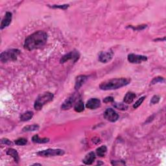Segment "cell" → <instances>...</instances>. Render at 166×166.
<instances>
[{"label": "cell", "instance_id": "obj_1", "mask_svg": "<svg viewBox=\"0 0 166 166\" xmlns=\"http://www.w3.org/2000/svg\"><path fill=\"white\" fill-rule=\"evenodd\" d=\"M47 40V33L42 31H38L25 38L24 47L28 51L37 49L43 47L46 44Z\"/></svg>", "mask_w": 166, "mask_h": 166}, {"label": "cell", "instance_id": "obj_2", "mask_svg": "<svg viewBox=\"0 0 166 166\" xmlns=\"http://www.w3.org/2000/svg\"><path fill=\"white\" fill-rule=\"evenodd\" d=\"M131 79L127 78H117L105 80L99 85V88L102 90H112L119 89L128 85Z\"/></svg>", "mask_w": 166, "mask_h": 166}, {"label": "cell", "instance_id": "obj_3", "mask_svg": "<svg viewBox=\"0 0 166 166\" xmlns=\"http://www.w3.org/2000/svg\"><path fill=\"white\" fill-rule=\"evenodd\" d=\"M53 97L54 95L51 92H45L40 94L34 102V107L35 110H42L44 105H46L48 103L51 102L53 99Z\"/></svg>", "mask_w": 166, "mask_h": 166}, {"label": "cell", "instance_id": "obj_4", "mask_svg": "<svg viewBox=\"0 0 166 166\" xmlns=\"http://www.w3.org/2000/svg\"><path fill=\"white\" fill-rule=\"evenodd\" d=\"M20 51L17 49H8L2 53L0 56V60L2 62H7L9 61H14L17 59V57L20 55Z\"/></svg>", "mask_w": 166, "mask_h": 166}, {"label": "cell", "instance_id": "obj_5", "mask_svg": "<svg viewBox=\"0 0 166 166\" xmlns=\"http://www.w3.org/2000/svg\"><path fill=\"white\" fill-rule=\"evenodd\" d=\"M37 155L42 157H51L62 156L64 155V151L59 149H48L37 152Z\"/></svg>", "mask_w": 166, "mask_h": 166}, {"label": "cell", "instance_id": "obj_6", "mask_svg": "<svg viewBox=\"0 0 166 166\" xmlns=\"http://www.w3.org/2000/svg\"><path fill=\"white\" fill-rule=\"evenodd\" d=\"M80 55L78 51H71L68 53L66 54L65 55H64L60 59V63L61 64H64L66 62L70 60H73L75 62L77 61L79 59Z\"/></svg>", "mask_w": 166, "mask_h": 166}, {"label": "cell", "instance_id": "obj_7", "mask_svg": "<svg viewBox=\"0 0 166 166\" xmlns=\"http://www.w3.org/2000/svg\"><path fill=\"white\" fill-rule=\"evenodd\" d=\"M147 60V57L143 55H135V54H129L128 55V61L132 64H140L143 62Z\"/></svg>", "mask_w": 166, "mask_h": 166}, {"label": "cell", "instance_id": "obj_8", "mask_svg": "<svg viewBox=\"0 0 166 166\" xmlns=\"http://www.w3.org/2000/svg\"><path fill=\"white\" fill-rule=\"evenodd\" d=\"M105 118L110 122H116L119 118V115L112 109H107L104 113Z\"/></svg>", "mask_w": 166, "mask_h": 166}, {"label": "cell", "instance_id": "obj_9", "mask_svg": "<svg viewBox=\"0 0 166 166\" xmlns=\"http://www.w3.org/2000/svg\"><path fill=\"white\" fill-rule=\"evenodd\" d=\"M114 53L111 49L106 51H103L99 55V60L102 63H107L112 59Z\"/></svg>", "mask_w": 166, "mask_h": 166}, {"label": "cell", "instance_id": "obj_10", "mask_svg": "<svg viewBox=\"0 0 166 166\" xmlns=\"http://www.w3.org/2000/svg\"><path fill=\"white\" fill-rule=\"evenodd\" d=\"M76 99H77V96H76V95L71 96L62 103L61 106V109L63 110H69L75 104Z\"/></svg>", "mask_w": 166, "mask_h": 166}, {"label": "cell", "instance_id": "obj_11", "mask_svg": "<svg viewBox=\"0 0 166 166\" xmlns=\"http://www.w3.org/2000/svg\"><path fill=\"white\" fill-rule=\"evenodd\" d=\"M101 106V101L99 99L96 98H92L90 99H89L86 104V107L88 109L90 110H94L96 109L97 108H99Z\"/></svg>", "mask_w": 166, "mask_h": 166}, {"label": "cell", "instance_id": "obj_12", "mask_svg": "<svg viewBox=\"0 0 166 166\" xmlns=\"http://www.w3.org/2000/svg\"><path fill=\"white\" fill-rule=\"evenodd\" d=\"M12 13L10 12H6V14L5 15V17L3 18V19L2 21V24H1V27L0 28L1 29H3L4 28H7L8 25H10L12 21Z\"/></svg>", "mask_w": 166, "mask_h": 166}, {"label": "cell", "instance_id": "obj_13", "mask_svg": "<svg viewBox=\"0 0 166 166\" xmlns=\"http://www.w3.org/2000/svg\"><path fill=\"white\" fill-rule=\"evenodd\" d=\"M88 77L86 75H79L75 79V88L76 90H79L83 86V84L86 81Z\"/></svg>", "mask_w": 166, "mask_h": 166}, {"label": "cell", "instance_id": "obj_14", "mask_svg": "<svg viewBox=\"0 0 166 166\" xmlns=\"http://www.w3.org/2000/svg\"><path fill=\"white\" fill-rule=\"evenodd\" d=\"M96 158V156L95 153H94L93 152H90L84 157V158L83 160V161L84 164L86 165H91L93 164V161H95Z\"/></svg>", "mask_w": 166, "mask_h": 166}, {"label": "cell", "instance_id": "obj_15", "mask_svg": "<svg viewBox=\"0 0 166 166\" xmlns=\"http://www.w3.org/2000/svg\"><path fill=\"white\" fill-rule=\"evenodd\" d=\"M136 94L133 93V92H129L126 93V95L124 97V99H123V101L124 103H125V104H131V103H132L134 99L136 98Z\"/></svg>", "mask_w": 166, "mask_h": 166}, {"label": "cell", "instance_id": "obj_16", "mask_svg": "<svg viewBox=\"0 0 166 166\" xmlns=\"http://www.w3.org/2000/svg\"><path fill=\"white\" fill-rule=\"evenodd\" d=\"M7 155L11 156L13 159L15 160V162H16L17 164L20 161V157H19V155L18 153V152L16 151V150L14 149H8L7 151Z\"/></svg>", "mask_w": 166, "mask_h": 166}, {"label": "cell", "instance_id": "obj_17", "mask_svg": "<svg viewBox=\"0 0 166 166\" xmlns=\"http://www.w3.org/2000/svg\"><path fill=\"white\" fill-rule=\"evenodd\" d=\"M34 113L32 111H28L26 112H24L20 116V120L22 122H27V121L30 120L33 117Z\"/></svg>", "mask_w": 166, "mask_h": 166}, {"label": "cell", "instance_id": "obj_18", "mask_svg": "<svg viewBox=\"0 0 166 166\" xmlns=\"http://www.w3.org/2000/svg\"><path fill=\"white\" fill-rule=\"evenodd\" d=\"M106 152H107V148L105 145L101 146L96 149L97 155L100 157H104L106 154Z\"/></svg>", "mask_w": 166, "mask_h": 166}, {"label": "cell", "instance_id": "obj_19", "mask_svg": "<svg viewBox=\"0 0 166 166\" xmlns=\"http://www.w3.org/2000/svg\"><path fill=\"white\" fill-rule=\"evenodd\" d=\"M32 141L34 143H45L49 142V139L47 138H39L38 135H35L32 138Z\"/></svg>", "mask_w": 166, "mask_h": 166}, {"label": "cell", "instance_id": "obj_20", "mask_svg": "<svg viewBox=\"0 0 166 166\" xmlns=\"http://www.w3.org/2000/svg\"><path fill=\"white\" fill-rule=\"evenodd\" d=\"M74 110L75 112H83L84 110V103L81 100L78 101V103H77L75 105Z\"/></svg>", "mask_w": 166, "mask_h": 166}, {"label": "cell", "instance_id": "obj_21", "mask_svg": "<svg viewBox=\"0 0 166 166\" xmlns=\"http://www.w3.org/2000/svg\"><path fill=\"white\" fill-rule=\"evenodd\" d=\"M39 129V126L38 125H32L26 126L23 128L22 131L23 132H31V131H35Z\"/></svg>", "mask_w": 166, "mask_h": 166}, {"label": "cell", "instance_id": "obj_22", "mask_svg": "<svg viewBox=\"0 0 166 166\" xmlns=\"http://www.w3.org/2000/svg\"><path fill=\"white\" fill-rule=\"evenodd\" d=\"M15 143L16 145L24 146L27 144V143H28V140H27V139H25V138H21L17 139L16 140H15Z\"/></svg>", "mask_w": 166, "mask_h": 166}, {"label": "cell", "instance_id": "obj_23", "mask_svg": "<svg viewBox=\"0 0 166 166\" xmlns=\"http://www.w3.org/2000/svg\"><path fill=\"white\" fill-rule=\"evenodd\" d=\"M113 105L116 108V109H117L120 110H127L128 109V106L125 104H123V103H115Z\"/></svg>", "mask_w": 166, "mask_h": 166}, {"label": "cell", "instance_id": "obj_24", "mask_svg": "<svg viewBox=\"0 0 166 166\" xmlns=\"http://www.w3.org/2000/svg\"><path fill=\"white\" fill-rule=\"evenodd\" d=\"M145 99V96H143L141 98L139 99L135 103V104L133 105L134 109H137V108H138L139 106H140L142 104V103H143V101H144Z\"/></svg>", "mask_w": 166, "mask_h": 166}, {"label": "cell", "instance_id": "obj_25", "mask_svg": "<svg viewBox=\"0 0 166 166\" xmlns=\"http://www.w3.org/2000/svg\"><path fill=\"white\" fill-rule=\"evenodd\" d=\"M51 8H60V9L62 10H66L69 7V5H67V4H65V5H54L51 6Z\"/></svg>", "mask_w": 166, "mask_h": 166}, {"label": "cell", "instance_id": "obj_26", "mask_svg": "<svg viewBox=\"0 0 166 166\" xmlns=\"http://www.w3.org/2000/svg\"><path fill=\"white\" fill-rule=\"evenodd\" d=\"M160 97L158 96H154L152 97L151 100V102H150L151 104H152V105L157 104V103L160 101Z\"/></svg>", "mask_w": 166, "mask_h": 166}, {"label": "cell", "instance_id": "obj_27", "mask_svg": "<svg viewBox=\"0 0 166 166\" xmlns=\"http://www.w3.org/2000/svg\"><path fill=\"white\" fill-rule=\"evenodd\" d=\"M164 81V79H163V77H156L153 80H152V82H151V84H155L156 83H161V82H163Z\"/></svg>", "mask_w": 166, "mask_h": 166}, {"label": "cell", "instance_id": "obj_28", "mask_svg": "<svg viewBox=\"0 0 166 166\" xmlns=\"http://www.w3.org/2000/svg\"><path fill=\"white\" fill-rule=\"evenodd\" d=\"M2 143L7 145H12V142L7 138H3L2 140Z\"/></svg>", "mask_w": 166, "mask_h": 166}, {"label": "cell", "instance_id": "obj_29", "mask_svg": "<svg viewBox=\"0 0 166 166\" xmlns=\"http://www.w3.org/2000/svg\"><path fill=\"white\" fill-rule=\"evenodd\" d=\"M114 99L113 97H111V96H109V97H105L104 99H103V102L105 103H112V102H114Z\"/></svg>", "mask_w": 166, "mask_h": 166}]
</instances>
